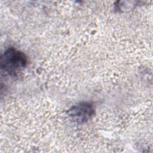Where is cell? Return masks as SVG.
Returning a JSON list of instances; mask_svg holds the SVG:
<instances>
[{
    "label": "cell",
    "instance_id": "cell-1",
    "mask_svg": "<svg viewBox=\"0 0 153 153\" xmlns=\"http://www.w3.org/2000/svg\"><path fill=\"white\" fill-rule=\"evenodd\" d=\"M27 62V57L23 52L9 48L1 57V69L6 74L16 76L25 68Z\"/></svg>",
    "mask_w": 153,
    "mask_h": 153
},
{
    "label": "cell",
    "instance_id": "cell-2",
    "mask_svg": "<svg viewBox=\"0 0 153 153\" xmlns=\"http://www.w3.org/2000/svg\"><path fill=\"white\" fill-rule=\"evenodd\" d=\"M94 112V110L91 103L82 102L71 107L68 110V114L73 121L82 123L90 120Z\"/></svg>",
    "mask_w": 153,
    "mask_h": 153
}]
</instances>
